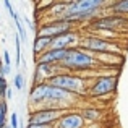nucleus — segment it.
<instances>
[{"instance_id":"1","label":"nucleus","mask_w":128,"mask_h":128,"mask_svg":"<svg viewBox=\"0 0 128 128\" xmlns=\"http://www.w3.org/2000/svg\"><path fill=\"white\" fill-rule=\"evenodd\" d=\"M97 60L94 58L92 54L86 52V50L75 47V49H68L63 57V60L60 62V68L63 73H80V72H89V70L97 66Z\"/></svg>"},{"instance_id":"2","label":"nucleus","mask_w":128,"mask_h":128,"mask_svg":"<svg viewBox=\"0 0 128 128\" xmlns=\"http://www.w3.org/2000/svg\"><path fill=\"white\" fill-rule=\"evenodd\" d=\"M49 86L54 88H60V89H65L68 92H73L76 96H86L88 94V80L83 78L80 75H70V73H58V75L52 76V78L47 81Z\"/></svg>"},{"instance_id":"3","label":"nucleus","mask_w":128,"mask_h":128,"mask_svg":"<svg viewBox=\"0 0 128 128\" xmlns=\"http://www.w3.org/2000/svg\"><path fill=\"white\" fill-rule=\"evenodd\" d=\"M118 78L117 76H99L96 78L89 86H88V94L89 97H104L115 92Z\"/></svg>"},{"instance_id":"4","label":"nucleus","mask_w":128,"mask_h":128,"mask_svg":"<svg viewBox=\"0 0 128 128\" xmlns=\"http://www.w3.org/2000/svg\"><path fill=\"white\" fill-rule=\"evenodd\" d=\"M75 26L72 23L65 21V20H52V21H46L36 29V36L39 38H57V36L63 34V32L73 31Z\"/></svg>"},{"instance_id":"5","label":"nucleus","mask_w":128,"mask_h":128,"mask_svg":"<svg viewBox=\"0 0 128 128\" xmlns=\"http://www.w3.org/2000/svg\"><path fill=\"white\" fill-rule=\"evenodd\" d=\"M81 46L83 50L89 54H114L117 52L118 44L110 42L107 39L94 38V36H86V38H81Z\"/></svg>"},{"instance_id":"6","label":"nucleus","mask_w":128,"mask_h":128,"mask_svg":"<svg viewBox=\"0 0 128 128\" xmlns=\"http://www.w3.org/2000/svg\"><path fill=\"white\" fill-rule=\"evenodd\" d=\"M65 110L58 109H38L31 110L28 117V125H55L57 120L63 115Z\"/></svg>"},{"instance_id":"7","label":"nucleus","mask_w":128,"mask_h":128,"mask_svg":"<svg viewBox=\"0 0 128 128\" xmlns=\"http://www.w3.org/2000/svg\"><path fill=\"white\" fill-rule=\"evenodd\" d=\"M81 44V36L78 32L68 31L63 32V34L57 36V38H52V42H50V49H60V50H68V49H75Z\"/></svg>"},{"instance_id":"8","label":"nucleus","mask_w":128,"mask_h":128,"mask_svg":"<svg viewBox=\"0 0 128 128\" xmlns=\"http://www.w3.org/2000/svg\"><path fill=\"white\" fill-rule=\"evenodd\" d=\"M86 120L78 110H65L63 115L57 120L54 128H84Z\"/></svg>"},{"instance_id":"9","label":"nucleus","mask_w":128,"mask_h":128,"mask_svg":"<svg viewBox=\"0 0 128 128\" xmlns=\"http://www.w3.org/2000/svg\"><path fill=\"white\" fill-rule=\"evenodd\" d=\"M62 73V68L58 65H46V63H38L34 70V76H32V83L34 84H41L47 83L52 76Z\"/></svg>"},{"instance_id":"10","label":"nucleus","mask_w":128,"mask_h":128,"mask_svg":"<svg viewBox=\"0 0 128 128\" xmlns=\"http://www.w3.org/2000/svg\"><path fill=\"white\" fill-rule=\"evenodd\" d=\"M66 50L60 49H49L47 52H44L42 55H39L38 58H34V63H46V65H60V62L63 60Z\"/></svg>"},{"instance_id":"11","label":"nucleus","mask_w":128,"mask_h":128,"mask_svg":"<svg viewBox=\"0 0 128 128\" xmlns=\"http://www.w3.org/2000/svg\"><path fill=\"white\" fill-rule=\"evenodd\" d=\"M50 42H52L50 38H39V36H36L34 42H32V55H34V58H38L39 55H42L44 52H47L50 49Z\"/></svg>"},{"instance_id":"12","label":"nucleus","mask_w":128,"mask_h":128,"mask_svg":"<svg viewBox=\"0 0 128 128\" xmlns=\"http://www.w3.org/2000/svg\"><path fill=\"white\" fill-rule=\"evenodd\" d=\"M109 10L114 15H122V16L128 15V0H118V2L110 3Z\"/></svg>"},{"instance_id":"13","label":"nucleus","mask_w":128,"mask_h":128,"mask_svg":"<svg viewBox=\"0 0 128 128\" xmlns=\"http://www.w3.org/2000/svg\"><path fill=\"white\" fill-rule=\"evenodd\" d=\"M6 115H8V106L6 100H0V128H3L6 125Z\"/></svg>"},{"instance_id":"14","label":"nucleus","mask_w":128,"mask_h":128,"mask_svg":"<svg viewBox=\"0 0 128 128\" xmlns=\"http://www.w3.org/2000/svg\"><path fill=\"white\" fill-rule=\"evenodd\" d=\"M81 115H83V118H84V120L86 118L88 120H96V118H99L100 114H99V110H94V109H84Z\"/></svg>"},{"instance_id":"15","label":"nucleus","mask_w":128,"mask_h":128,"mask_svg":"<svg viewBox=\"0 0 128 128\" xmlns=\"http://www.w3.org/2000/svg\"><path fill=\"white\" fill-rule=\"evenodd\" d=\"M13 84L18 91L23 89V86H24V76H23V73H16L15 75V80H13Z\"/></svg>"},{"instance_id":"16","label":"nucleus","mask_w":128,"mask_h":128,"mask_svg":"<svg viewBox=\"0 0 128 128\" xmlns=\"http://www.w3.org/2000/svg\"><path fill=\"white\" fill-rule=\"evenodd\" d=\"M15 47H16V65H21V41L18 36H15Z\"/></svg>"},{"instance_id":"17","label":"nucleus","mask_w":128,"mask_h":128,"mask_svg":"<svg viewBox=\"0 0 128 128\" xmlns=\"http://www.w3.org/2000/svg\"><path fill=\"white\" fill-rule=\"evenodd\" d=\"M10 128H20V123H18V115L16 114H12L10 115Z\"/></svg>"},{"instance_id":"18","label":"nucleus","mask_w":128,"mask_h":128,"mask_svg":"<svg viewBox=\"0 0 128 128\" xmlns=\"http://www.w3.org/2000/svg\"><path fill=\"white\" fill-rule=\"evenodd\" d=\"M6 89H8V84H6V80L3 78L2 75H0V92L5 96V92H6Z\"/></svg>"},{"instance_id":"19","label":"nucleus","mask_w":128,"mask_h":128,"mask_svg":"<svg viewBox=\"0 0 128 128\" xmlns=\"http://www.w3.org/2000/svg\"><path fill=\"white\" fill-rule=\"evenodd\" d=\"M3 65L5 66H12V58H10V52L8 50H5V52H3Z\"/></svg>"},{"instance_id":"20","label":"nucleus","mask_w":128,"mask_h":128,"mask_svg":"<svg viewBox=\"0 0 128 128\" xmlns=\"http://www.w3.org/2000/svg\"><path fill=\"white\" fill-rule=\"evenodd\" d=\"M3 5L6 6V10H8L10 16H12V18H13V16H15V10H13V5H12V3L8 2V0H5V2H3Z\"/></svg>"},{"instance_id":"21","label":"nucleus","mask_w":128,"mask_h":128,"mask_svg":"<svg viewBox=\"0 0 128 128\" xmlns=\"http://www.w3.org/2000/svg\"><path fill=\"white\" fill-rule=\"evenodd\" d=\"M10 72H12V66H5V65H3L2 68H0V75H2L3 78H5L6 75H10Z\"/></svg>"},{"instance_id":"22","label":"nucleus","mask_w":128,"mask_h":128,"mask_svg":"<svg viewBox=\"0 0 128 128\" xmlns=\"http://www.w3.org/2000/svg\"><path fill=\"white\" fill-rule=\"evenodd\" d=\"M12 97H13V89H12V88H8V89H6V92H5V100L12 99Z\"/></svg>"},{"instance_id":"23","label":"nucleus","mask_w":128,"mask_h":128,"mask_svg":"<svg viewBox=\"0 0 128 128\" xmlns=\"http://www.w3.org/2000/svg\"><path fill=\"white\" fill-rule=\"evenodd\" d=\"M26 128H54L52 125H28Z\"/></svg>"},{"instance_id":"24","label":"nucleus","mask_w":128,"mask_h":128,"mask_svg":"<svg viewBox=\"0 0 128 128\" xmlns=\"http://www.w3.org/2000/svg\"><path fill=\"white\" fill-rule=\"evenodd\" d=\"M3 66V60H2V57H0V68Z\"/></svg>"},{"instance_id":"25","label":"nucleus","mask_w":128,"mask_h":128,"mask_svg":"<svg viewBox=\"0 0 128 128\" xmlns=\"http://www.w3.org/2000/svg\"><path fill=\"white\" fill-rule=\"evenodd\" d=\"M3 128H10V125H8V123H6V125H5V126H3Z\"/></svg>"}]
</instances>
